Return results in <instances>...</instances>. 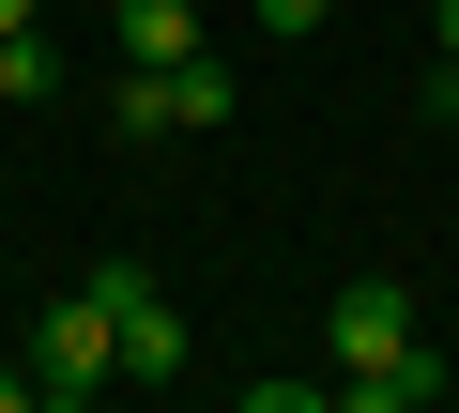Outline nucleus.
I'll return each mask as SVG.
<instances>
[{
    "label": "nucleus",
    "instance_id": "obj_1",
    "mask_svg": "<svg viewBox=\"0 0 459 413\" xmlns=\"http://www.w3.org/2000/svg\"><path fill=\"white\" fill-rule=\"evenodd\" d=\"M123 383V322H108V291H62L47 322H31V398L47 413H92Z\"/></svg>",
    "mask_w": 459,
    "mask_h": 413
},
{
    "label": "nucleus",
    "instance_id": "obj_2",
    "mask_svg": "<svg viewBox=\"0 0 459 413\" xmlns=\"http://www.w3.org/2000/svg\"><path fill=\"white\" fill-rule=\"evenodd\" d=\"M230 108H246V92H230L214 47H199V62H123V77H108V123H123V138H184V123H230Z\"/></svg>",
    "mask_w": 459,
    "mask_h": 413
},
{
    "label": "nucleus",
    "instance_id": "obj_3",
    "mask_svg": "<svg viewBox=\"0 0 459 413\" xmlns=\"http://www.w3.org/2000/svg\"><path fill=\"white\" fill-rule=\"evenodd\" d=\"M92 291H108V322H123V383H184V367H199V337H184V306H169L153 261H92Z\"/></svg>",
    "mask_w": 459,
    "mask_h": 413
},
{
    "label": "nucleus",
    "instance_id": "obj_4",
    "mask_svg": "<svg viewBox=\"0 0 459 413\" xmlns=\"http://www.w3.org/2000/svg\"><path fill=\"white\" fill-rule=\"evenodd\" d=\"M322 352H337V383H352V367H383V352H413V291H398V276H337Z\"/></svg>",
    "mask_w": 459,
    "mask_h": 413
},
{
    "label": "nucleus",
    "instance_id": "obj_5",
    "mask_svg": "<svg viewBox=\"0 0 459 413\" xmlns=\"http://www.w3.org/2000/svg\"><path fill=\"white\" fill-rule=\"evenodd\" d=\"M108 47L123 62H199L214 31H199V0H108Z\"/></svg>",
    "mask_w": 459,
    "mask_h": 413
},
{
    "label": "nucleus",
    "instance_id": "obj_6",
    "mask_svg": "<svg viewBox=\"0 0 459 413\" xmlns=\"http://www.w3.org/2000/svg\"><path fill=\"white\" fill-rule=\"evenodd\" d=\"M444 383H459V367H444V352H429V337H413V352H383V367H352V383H337V398H352V413H429V398H444Z\"/></svg>",
    "mask_w": 459,
    "mask_h": 413
},
{
    "label": "nucleus",
    "instance_id": "obj_7",
    "mask_svg": "<svg viewBox=\"0 0 459 413\" xmlns=\"http://www.w3.org/2000/svg\"><path fill=\"white\" fill-rule=\"evenodd\" d=\"M0 92H16V108H47V92H77V62H62L47 31H0Z\"/></svg>",
    "mask_w": 459,
    "mask_h": 413
},
{
    "label": "nucleus",
    "instance_id": "obj_8",
    "mask_svg": "<svg viewBox=\"0 0 459 413\" xmlns=\"http://www.w3.org/2000/svg\"><path fill=\"white\" fill-rule=\"evenodd\" d=\"M246 16H261V31H276V47H307V31H322V16H337V0H246Z\"/></svg>",
    "mask_w": 459,
    "mask_h": 413
},
{
    "label": "nucleus",
    "instance_id": "obj_9",
    "mask_svg": "<svg viewBox=\"0 0 459 413\" xmlns=\"http://www.w3.org/2000/svg\"><path fill=\"white\" fill-rule=\"evenodd\" d=\"M0 413H31V352H16V367H0Z\"/></svg>",
    "mask_w": 459,
    "mask_h": 413
},
{
    "label": "nucleus",
    "instance_id": "obj_10",
    "mask_svg": "<svg viewBox=\"0 0 459 413\" xmlns=\"http://www.w3.org/2000/svg\"><path fill=\"white\" fill-rule=\"evenodd\" d=\"M0 31H47V0H0Z\"/></svg>",
    "mask_w": 459,
    "mask_h": 413
},
{
    "label": "nucleus",
    "instance_id": "obj_11",
    "mask_svg": "<svg viewBox=\"0 0 459 413\" xmlns=\"http://www.w3.org/2000/svg\"><path fill=\"white\" fill-rule=\"evenodd\" d=\"M429 16H444V62H459V0H429Z\"/></svg>",
    "mask_w": 459,
    "mask_h": 413
}]
</instances>
